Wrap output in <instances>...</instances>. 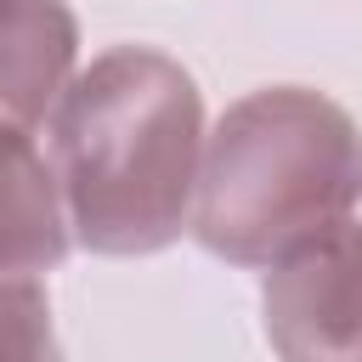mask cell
<instances>
[{"mask_svg":"<svg viewBox=\"0 0 362 362\" xmlns=\"http://www.w3.org/2000/svg\"><path fill=\"white\" fill-rule=\"evenodd\" d=\"M0 362H62L51 300L34 277H0Z\"/></svg>","mask_w":362,"mask_h":362,"instance_id":"cell-6","label":"cell"},{"mask_svg":"<svg viewBox=\"0 0 362 362\" xmlns=\"http://www.w3.org/2000/svg\"><path fill=\"white\" fill-rule=\"evenodd\" d=\"M79 62L68 0H0V130H34L57 113Z\"/></svg>","mask_w":362,"mask_h":362,"instance_id":"cell-4","label":"cell"},{"mask_svg":"<svg viewBox=\"0 0 362 362\" xmlns=\"http://www.w3.org/2000/svg\"><path fill=\"white\" fill-rule=\"evenodd\" d=\"M362 204V124L311 85L238 96L204 136L187 232L232 266H272Z\"/></svg>","mask_w":362,"mask_h":362,"instance_id":"cell-2","label":"cell"},{"mask_svg":"<svg viewBox=\"0 0 362 362\" xmlns=\"http://www.w3.org/2000/svg\"><path fill=\"white\" fill-rule=\"evenodd\" d=\"M74 249L57 170L28 130H0V277L57 272Z\"/></svg>","mask_w":362,"mask_h":362,"instance_id":"cell-5","label":"cell"},{"mask_svg":"<svg viewBox=\"0 0 362 362\" xmlns=\"http://www.w3.org/2000/svg\"><path fill=\"white\" fill-rule=\"evenodd\" d=\"M57 192L90 255H158L192 221L204 158L198 79L153 51L113 45L79 68L51 113Z\"/></svg>","mask_w":362,"mask_h":362,"instance_id":"cell-1","label":"cell"},{"mask_svg":"<svg viewBox=\"0 0 362 362\" xmlns=\"http://www.w3.org/2000/svg\"><path fill=\"white\" fill-rule=\"evenodd\" d=\"M260 322L277 362H362V221H334L272 260Z\"/></svg>","mask_w":362,"mask_h":362,"instance_id":"cell-3","label":"cell"}]
</instances>
